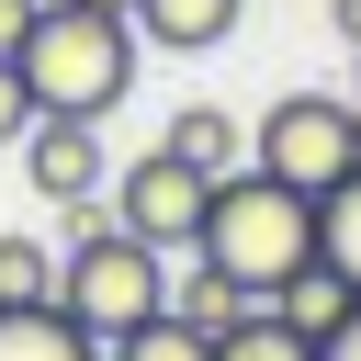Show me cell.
<instances>
[{"instance_id":"6da1fadb","label":"cell","mask_w":361,"mask_h":361,"mask_svg":"<svg viewBox=\"0 0 361 361\" xmlns=\"http://www.w3.org/2000/svg\"><path fill=\"white\" fill-rule=\"evenodd\" d=\"M192 259H214L248 305H271V293L316 259V192H293V180H271V169H226L214 203H203Z\"/></svg>"},{"instance_id":"4fadbf2b","label":"cell","mask_w":361,"mask_h":361,"mask_svg":"<svg viewBox=\"0 0 361 361\" xmlns=\"http://www.w3.org/2000/svg\"><path fill=\"white\" fill-rule=\"evenodd\" d=\"M271 305H282V316H293V327H305V338H327V327H338V316H350V305H361V293H350V282H338V271H327V259H305V271H293V282H282V293H271Z\"/></svg>"},{"instance_id":"ba28073f","label":"cell","mask_w":361,"mask_h":361,"mask_svg":"<svg viewBox=\"0 0 361 361\" xmlns=\"http://www.w3.org/2000/svg\"><path fill=\"white\" fill-rule=\"evenodd\" d=\"M0 361H102V338L56 305H0Z\"/></svg>"},{"instance_id":"2e32d148","label":"cell","mask_w":361,"mask_h":361,"mask_svg":"<svg viewBox=\"0 0 361 361\" xmlns=\"http://www.w3.org/2000/svg\"><path fill=\"white\" fill-rule=\"evenodd\" d=\"M23 124H34V90H23V68L0 56V147H23Z\"/></svg>"},{"instance_id":"7a4b0ae2","label":"cell","mask_w":361,"mask_h":361,"mask_svg":"<svg viewBox=\"0 0 361 361\" xmlns=\"http://www.w3.org/2000/svg\"><path fill=\"white\" fill-rule=\"evenodd\" d=\"M11 68H23L34 113L102 124V113H113V102L135 90V23H124V11H90V0H45Z\"/></svg>"},{"instance_id":"ffe728a7","label":"cell","mask_w":361,"mask_h":361,"mask_svg":"<svg viewBox=\"0 0 361 361\" xmlns=\"http://www.w3.org/2000/svg\"><path fill=\"white\" fill-rule=\"evenodd\" d=\"M350 102H361V45H350Z\"/></svg>"},{"instance_id":"277c9868","label":"cell","mask_w":361,"mask_h":361,"mask_svg":"<svg viewBox=\"0 0 361 361\" xmlns=\"http://www.w3.org/2000/svg\"><path fill=\"white\" fill-rule=\"evenodd\" d=\"M248 169L293 180V192H327L361 169V102H327V90H282L248 135Z\"/></svg>"},{"instance_id":"9c48e42d","label":"cell","mask_w":361,"mask_h":361,"mask_svg":"<svg viewBox=\"0 0 361 361\" xmlns=\"http://www.w3.org/2000/svg\"><path fill=\"white\" fill-rule=\"evenodd\" d=\"M158 147H169V158H192L203 180H226V169H248V135H237V113H226V102H192V113H180V124H169Z\"/></svg>"},{"instance_id":"9a60e30c","label":"cell","mask_w":361,"mask_h":361,"mask_svg":"<svg viewBox=\"0 0 361 361\" xmlns=\"http://www.w3.org/2000/svg\"><path fill=\"white\" fill-rule=\"evenodd\" d=\"M0 305H56V248L45 237H0Z\"/></svg>"},{"instance_id":"5bb4252c","label":"cell","mask_w":361,"mask_h":361,"mask_svg":"<svg viewBox=\"0 0 361 361\" xmlns=\"http://www.w3.org/2000/svg\"><path fill=\"white\" fill-rule=\"evenodd\" d=\"M102 361H214V338L192 327V316H147V327H124V338H102Z\"/></svg>"},{"instance_id":"e0dca14e","label":"cell","mask_w":361,"mask_h":361,"mask_svg":"<svg viewBox=\"0 0 361 361\" xmlns=\"http://www.w3.org/2000/svg\"><path fill=\"white\" fill-rule=\"evenodd\" d=\"M34 11H45V0H0V56H23V34H34Z\"/></svg>"},{"instance_id":"8fae6325","label":"cell","mask_w":361,"mask_h":361,"mask_svg":"<svg viewBox=\"0 0 361 361\" xmlns=\"http://www.w3.org/2000/svg\"><path fill=\"white\" fill-rule=\"evenodd\" d=\"M214 361H316V338H305L282 305H248V316L214 338Z\"/></svg>"},{"instance_id":"ac0fdd59","label":"cell","mask_w":361,"mask_h":361,"mask_svg":"<svg viewBox=\"0 0 361 361\" xmlns=\"http://www.w3.org/2000/svg\"><path fill=\"white\" fill-rule=\"evenodd\" d=\"M316 361H361V305H350V316H338V327L316 338Z\"/></svg>"},{"instance_id":"3957f363","label":"cell","mask_w":361,"mask_h":361,"mask_svg":"<svg viewBox=\"0 0 361 361\" xmlns=\"http://www.w3.org/2000/svg\"><path fill=\"white\" fill-rule=\"evenodd\" d=\"M158 305H169V248L124 237L113 214H102L90 237H68V259H56V316H79L90 338H124V327H147Z\"/></svg>"},{"instance_id":"7c38bea8","label":"cell","mask_w":361,"mask_h":361,"mask_svg":"<svg viewBox=\"0 0 361 361\" xmlns=\"http://www.w3.org/2000/svg\"><path fill=\"white\" fill-rule=\"evenodd\" d=\"M169 316H192V327H203V338H226V327H237V316H248V293H237V282H226V271H214V259H192V271H180V282H169Z\"/></svg>"},{"instance_id":"30bf717a","label":"cell","mask_w":361,"mask_h":361,"mask_svg":"<svg viewBox=\"0 0 361 361\" xmlns=\"http://www.w3.org/2000/svg\"><path fill=\"white\" fill-rule=\"evenodd\" d=\"M316 259H327V271H338V282L361 293V169L316 192Z\"/></svg>"},{"instance_id":"52a82bcc","label":"cell","mask_w":361,"mask_h":361,"mask_svg":"<svg viewBox=\"0 0 361 361\" xmlns=\"http://www.w3.org/2000/svg\"><path fill=\"white\" fill-rule=\"evenodd\" d=\"M237 11H248V0H135L124 23H135V45L203 56V45H226V34H237Z\"/></svg>"},{"instance_id":"d6986e66","label":"cell","mask_w":361,"mask_h":361,"mask_svg":"<svg viewBox=\"0 0 361 361\" xmlns=\"http://www.w3.org/2000/svg\"><path fill=\"white\" fill-rule=\"evenodd\" d=\"M327 23H338V34H350V45H361V0H327Z\"/></svg>"},{"instance_id":"5b68a950","label":"cell","mask_w":361,"mask_h":361,"mask_svg":"<svg viewBox=\"0 0 361 361\" xmlns=\"http://www.w3.org/2000/svg\"><path fill=\"white\" fill-rule=\"evenodd\" d=\"M102 203H113V226H124V237H147V248H169V259H180V248L203 237V203H214V180H203L192 158L147 147V158H124V169H113V192H102Z\"/></svg>"},{"instance_id":"8992f818","label":"cell","mask_w":361,"mask_h":361,"mask_svg":"<svg viewBox=\"0 0 361 361\" xmlns=\"http://www.w3.org/2000/svg\"><path fill=\"white\" fill-rule=\"evenodd\" d=\"M23 180L45 203H90L113 169H102V124H68V113H34L23 124Z\"/></svg>"},{"instance_id":"44dd1931","label":"cell","mask_w":361,"mask_h":361,"mask_svg":"<svg viewBox=\"0 0 361 361\" xmlns=\"http://www.w3.org/2000/svg\"><path fill=\"white\" fill-rule=\"evenodd\" d=\"M90 11H135V0H90Z\"/></svg>"}]
</instances>
